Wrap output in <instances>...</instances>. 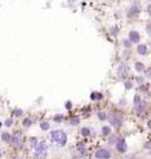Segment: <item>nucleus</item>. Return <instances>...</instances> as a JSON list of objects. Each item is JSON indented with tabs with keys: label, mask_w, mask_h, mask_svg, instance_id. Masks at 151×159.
Here are the masks:
<instances>
[{
	"label": "nucleus",
	"mask_w": 151,
	"mask_h": 159,
	"mask_svg": "<svg viewBox=\"0 0 151 159\" xmlns=\"http://www.w3.org/2000/svg\"><path fill=\"white\" fill-rule=\"evenodd\" d=\"M146 32H147L149 35H151V26H147V28H146Z\"/></svg>",
	"instance_id": "21"
},
{
	"label": "nucleus",
	"mask_w": 151,
	"mask_h": 159,
	"mask_svg": "<svg viewBox=\"0 0 151 159\" xmlns=\"http://www.w3.org/2000/svg\"><path fill=\"white\" fill-rule=\"evenodd\" d=\"M91 99L92 100H101L102 99V94L101 92H92L91 94Z\"/></svg>",
	"instance_id": "11"
},
{
	"label": "nucleus",
	"mask_w": 151,
	"mask_h": 159,
	"mask_svg": "<svg viewBox=\"0 0 151 159\" xmlns=\"http://www.w3.org/2000/svg\"><path fill=\"white\" fill-rule=\"evenodd\" d=\"M35 158L37 159L47 158V144L45 143H39L35 146Z\"/></svg>",
	"instance_id": "2"
},
{
	"label": "nucleus",
	"mask_w": 151,
	"mask_h": 159,
	"mask_svg": "<svg viewBox=\"0 0 151 159\" xmlns=\"http://www.w3.org/2000/svg\"><path fill=\"white\" fill-rule=\"evenodd\" d=\"M66 106H67V107H68V109H69L71 106H72V104H71V102H67V105H66Z\"/></svg>",
	"instance_id": "24"
},
{
	"label": "nucleus",
	"mask_w": 151,
	"mask_h": 159,
	"mask_svg": "<svg viewBox=\"0 0 151 159\" xmlns=\"http://www.w3.org/2000/svg\"><path fill=\"white\" fill-rule=\"evenodd\" d=\"M81 133H82V135L83 136H87V135H90V133H91V130L88 128H83L82 130H81Z\"/></svg>",
	"instance_id": "14"
},
{
	"label": "nucleus",
	"mask_w": 151,
	"mask_h": 159,
	"mask_svg": "<svg viewBox=\"0 0 151 159\" xmlns=\"http://www.w3.org/2000/svg\"><path fill=\"white\" fill-rule=\"evenodd\" d=\"M0 159H1V153H0Z\"/></svg>",
	"instance_id": "27"
},
{
	"label": "nucleus",
	"mask_w": 151,
	"mask_h": 159,
	"mask_svg": "<svg viewBox=\"0 0 151 159\" xmlns=\"http://www.w3.org/2000/svg\"><path fill=\"white\" fill-rule=\"evenodd\" d=\"M98 118H99L101 120H104V119H106V115H104L103 112H99V114H98Z\"/></svg>",
	"instance_id": "17"
},
{
	"label": "nucleus",
	"mask_w": 151,
	"mask_h": 159,
	"mask_svg": "<svg viewBox=\"0 0 151 159\" xmlns=\"http://www.w3.org/2000/svg\"><path fill=\"white\" fill-rule=\"evenodd\" d=\"M110 120H111V124L113 126H120L121 123H122V118H121L120 115H112Z\"/></svg>",
	"instance_id": "6"
},
{
	"label": "nucleus",
	"mask_w": 151,
	"mask_h": 159,
	"mask_svg": "<svg viewBox=\"0 0 151 159\" xmlns=\"http://www.w3.org/2000/svg\"><path fill=\"white\" fill-rule=\"evenodd\" d=\"M15 114H16V115H20V114H22V111L18 110V111H15Z\"/></svg>",
	"instance_id": "25"
},
{
	"label": "nucleus",
	"mask_w": 151,
	"mask_h": 159,
	"mask_svg": "<svg viewBox=\"0 0 151 159\" xmlns=\"http://www.w3.org/2000/svg\"><path fill=\"white\" fill-rule=\"evenodd\" d=\"M117 149H119V152H121V153H125L126 150H127V144H126L123 138H120L119 141H117Z\"/></svg>",
	"instance_id": "5"
},
{
	"label": "nucleus",
	"mask_w": 151,
	"mask_h": 159,
	"mask_svg": "<svg viewBox=\"0 0 151 159\" xmlns=\"http://www.w3.org/2000/svg\"><path fill=\"white\" fill-rule=\"evenodd\" d=\"M50 140L58 145H64L67 141V135L62 130H54L50 133Z\"/></svg>",
	"instance_id": "1"
},
{
	"label": "nucleus",
	"mask_w": 151,
	"mask_h": 159,
	"mask_svg": "<svg viewBox=\"0 0 151 159\" xmlns=\"http://www.w3.org/2000/svg\"><path fill=\"white\" fill-rule=\"evenodd\" d=\"M40 128L43 129V130H47V129H49V124L48 123H42L40 124Z\"/></svg>",
	"instance_id": "15"
},
{
	"label": "nucleus",
	"mask_w": 151,
	"mask_h": 159,
	"mask_svg": "<svg viewBox=\"0 0 151 159\" xmlns=\"http://www.w3.org/2000/svg\"><path fill=\"white\" fill-rule=\"evenodd\" d=\"M135 68H136V71H137V72H141V71H144L145 66L142 65L141 62H136V63H135Z\"/></svg>",
	"instance_id": "12"
},
{
	"label": "nucleus",
	"mask_w": 151,
	"mask_h": 159,
	"mask_svg": "<svg viewBox=\"0 0 151 159\" xmlns=\"http://www.w3.org/2000/svg\"><path fill=\"white\" fill-rule=\"evenodd\" d=\"M149 14L151 15V5H149Z\"/></svg>",
	"instance_id": "26"
},
{
	"label": "nucleus",
	"mask_w": 151,
	"mask_h": 159,
	"mask_svg": "<svg viewBox=\"0 0 151 159\" xmlns=\"http://www.w3.org/2000/svg\"><path fill=\"white\" fill-rule=\"evenodd\" d=\"M10 143L15 146V148H20V145H22V139L18 136V135H14L10 138Z\"/></svg>",
	"instance_id": "8"
},
{
	"label": "nucleus",
	"mask_w": 151,
	"mask_h": 159,
	"mask_svg": "<svg viewBox=\"0 0 151 159\" xmlns=\"http://www.w3.org/2000/svg\"><path fill=\"white\" fill-rule=\"evenodd\" d=\"M110 157H111V154L107 149H98L96 152V158L97 159H108Z\"/></svg>",
	"instance_id": "4"
},
{
	"label": "nucleus",
	"mask_w": 151,
	"mask_h": 159,
	"mask_svg": "<svg viewBox=\"0 0 151 159\" xmlns=\"http://www.w3.org/2000/svg\"><path fill=\"white\" fill-rule=\"evenodd\" d=\"M128 37H130V40L133 42V43H137V42L140 40V35H138V33H137V32H135V31L130 32Z\"/></svg>",
	"instance_id": "9"
},
{
	"label": "nucleus",
	"mask_w": 151,
	"mask_h": 159,
	"mask_svg": "<svg viewBox=\"0 0 151 159\" xmlns=\"http://www.w3.org/2000/svg\"><path fill=\"white\" fill-rule=\"evenodd\" d=\"M137 52L140 53V54H146V52H147V49H146V45H144V44L138 45V47H137Z\"/></svg>",
	"instance_id": "10"
},
{
	"label": "nucleus",
	"mask_w": 151,
	"mask_h": 159,
	"mask_svg": "<svg viewBox=\"0 0 151 159\" xmlns=\"http://www.w3.org/2000/svg\"><path fill=\"white\" fill-rule=\"evenodd\" d=\"M71 124H73V125H77V124H78V119H77V118H74L72 121H71Z\"/></svg>",
	"instance_id": "20"
},
{
	"label": "nucleus",
	"mask_w": 151,
	"mask_h": 159,
	"mask_svg": "<svg viewBox=\"0 0 151 159\" xmlns=\"http://www.w3.org/2000/svg\"><path fill=\"white\" fill-rule=\"evenodd\" d=\"M13 124V121L9 119V120H6V123H5V125H6V126H10V125Z\"/></svg>",
	"instance_id": "22"
},
{
	"label": "nucleus",
	"mask_w": 151,
	"mask_h": 159,
	"mask_svg": "<svg viewBox=\"0 0 151 159\" xmlns=\"http://www.w3.org/2000/svg\"><path fill=\"white\" fill-rule=\"evenodd\" d=\"M24 125L25 126H29V125H32V121L30 120H24Z\"/></svg>",
	"instance_id": "18"
},
{
	"label": "nucleus",
	"mask_w": 151,
	"mask_h": 159,
	"mask_svg": "<svg viewBox=\"0 0 151 159\" xmlns=\"http://www.w3.org/2000/svg\"><path fill=\"white\" fill-rule=\"evenodd\" d=\"M10 135L8 133H3V135H1V139L3 141H5V143H10Z\"/></svg>",
	"instance_id": "13"
},
{
	"label": "nucleus",
	"mask_w": 151,
	"mask_h": 159,
	"mask_svg": "<svg viewBox=\"0 0 151 159\" xmlns=\"http://www.w3.org/2000/svg\"><path fill=\"white\" fill-rule=\"evenodd\" d=\"M102 129H103L102 131H103V134H104V135H106V134H108V133H110V128H108V126H103Z\"/></svg>",
	"instance_id": "16"
},
{
	"label": "nucleus",
	"mask_w": 151,
	"mask_h": 159,
	"mask_svg": "<svg viewBox=\"0 0 151 159\" xmlns=\"http://www.w3.org/2000/svg\"><path fill=\"white\" fill-rule=\"evenodd\" d=\"M135 107H136L137 114H141V112L144 111V109H145V102L141 101V99H140V96L138 95L135 96Z\"/></svg>",
	"instance_id": "3"
},
{
	"label": "nucleus",
	"mask_w": 151,
	"mask_h": 159,
	"mask_svg": "<svg viewBox=\"0 0 151 159\" xmlns=\"http://www.w3.org/2000/svg\"><path fill=\"white\" fill-rule=\"evenodd\" d=\"M127 73H128V67L125 63H121L119 66V75L121 77H125V76H127Z\"/></svg>",
	"instance_id": "7"
},
{
	"label": "nucleus",
	"mask_w": 151,
	"mask_h": 159,
	"mask_svg": "<svg viewBox=\"0 0 151 159\" xmlns=\"http://www.w3.org/2000/svg\"><path fill=\"white\" fill-rule=\"evenodd\" d=\"M131 86H132V85H131V82H126V83H125V87H126L127 90H128V89H131Z\"/></svg>",
	"instance_id": "19"
},
{
	"label": "nucleus",
	"mask_w": 151,
	"mask_h": 159,
	"mask_svg": "<svg viewBox=\"0 0 151 159\" xmlns=\"http://www.w3.org/2000/svg\"><path fill=\"white\" fill-rule=\"evenodd\" d=\"M130 159H131V158H130Z\"/></svg>",
	"instance_id": "28"
},
{
	"label": "nucleus",
	"mask_w": 151,
	"mask_h": 159,
	"mask_svg": "<svg viewBox=\"0 0 151 159\" xmlns=\"http://www.w3.org/2000/svg\"><path fill=\"white\" fill-rule=\"evenodd\" d=\"M146 75H147V76H151V70H149V71H146Z\"/></svg>",
	"instance_id": "23"
}]
</instances>
